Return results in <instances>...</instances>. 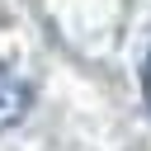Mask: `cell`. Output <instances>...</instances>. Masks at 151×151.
I'll return each instance as SVG.
<instances>
[{
    "instance_id": "obj_1",
    "label": "cell",
    "mask_w": 151,
    "mask_h": 151,
    "mask_svg": "<svg viewBox=\"0 0 151 151\" xmlns=\"http://www.w3.org/2000/svg\"><path fill=\"white\" fill-rule=\"evenodd\" d=\"M28 109H33V85H28L19 71L0 66V127L24 123V113H28Z\"/></svg>"
},
{
    "instance_id": "obj_2",
    "label": "cell",
    "mask_w": 151,
    "mask_h": 151,
    "mask_svg": "<svg viewBox=\"0 0 151 151\" xmlns=\"http://www.w3.org/2000/svg\"><path fill=\"white\" fill-rule=\"evenodd\" d=\"M142 90H146V104H151V57H146V71H142Z\"/></svg>"
}]
</instances>
